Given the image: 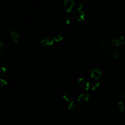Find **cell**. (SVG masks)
I'll return each mask as SVG.
<instances>
[{
	"label": "cell",
	"instance_id": "obj_1",
	"mask_svg": "<svg viewBox=\"0 0 125 125\" xmlns=\"http://www.w3.org/2000/svg\"><path fill=\"white\" fill-rule=\"evenodd\" d=\"M83 4L81 3L74 12V16L78 21H82L84 19L85 14L83 9Z\"/></svg>",
	"mask_w": 125,
	"mask_h": 125
},
{
	"label": "cell",
	"instance_id": "obj_2",
	"mask_svg": "<svg viewBox=\"0 0 125 125\" xmlns=\"http://www.w3.org/2000/svg\"><path fill=\"white\" fill-rule=\"evenodd\" d=\"M111 43L113 46L120 47L124 43V37L121 35H116L111 41Z\"/></svg>",
	"mask_w": 125,
	"mask_h": 125
},
{
	"label": "cell",
	"instance_id": "obj_3",
	"mask_svg": "<svg viewBox=\"0 0 125 125\" xmlns=\"http://www.w3.org/2000/svg\"><path fill=\"white\" fill-rule=\"evenodd\" d=\"M78 86L80 89L83 91H87L89 88V83L85 79L81 78L78 80Z\"/></svg>",
	"mask_w": 125,
	"mask_h": 125
},
{
	"label": "cell",
	"instance_id": "obj_4",
	"mask_svg": "<svg viewBox=\"0 0 125 125\" xmlns=\"http://www.w3.org/2000/svg\"><path fill=\"white\" fill-rule=\"evenodd\" d=\"M111 44V41L109 39H105L99 43V49L101 51H104L110 47Z\"/></svg>",
	"mask_w": 125,
	"mask_h": 125
},
{
	"label": "cell",
	"instance_id": "obj_5",
	"mask_svg": "<svg viewBox=\"0 0 125 125\" xmlns=\"http://www.w3.org/2000/svg\"><path fill=\"white\" fill-rule=\"evenodd\" d=\"M111 54L116 59H119L121 56V50L120 47L113 46L111 48Z\"/></svg>",
	"mask_w": 125,
	"mask_h": 125
},
{
	"label": "cell",
	"instance_id": "obj_6",
	"mask_svg": "<svg viewBox=\"0 0 125 125\" xmlns=\"http://www.w3.org/2000/svg\"><path fill=\"white\" fill-rule=\"evenodd\" d=\"M70 104L68 105V109L72 112H75L78 111L80 109V105L79 103L75 100H73L70 102Z\"/></svg>",
	"mask_w": 125,
	"mask_h": 125
},
{
	"label": "cell",
	"instance_id": "obj_7",
	"mask_svg": "<svg viewBox=\"0 0 125 125\" xmlns=\"http://www.w3.org/2000/svg\"><path fill=\"white\" fill-rule=\"evenodd\" d=\"M74 2L73 0H65L64 2V8L66 12H70L73 8Z\"/></svg>",
	"mask_w": 125,
	"mask_h": 125
},
{
	"label": "cell",
	"instance_id": "obj_8",
	"mask_svg": "<svg viewBox=\"0 0 125 125\" xmlns=\"http://www.w3.org/2000/svg\"><path fill=\"white\" fill-rule=\"evenodd\" d=\"M102 71L99 69H93L91 72L90 74V77L92 78L97 79V80H100L101 78L102 77Z\"/></svg>",
	"mask_w": 125,
	"mask_h": 125
},
{
	"label": "cell",
	"instance_id": "obj_9",
	"mask_svg": "<svg viewBox=\"0 0 125 125\" xmlns=\"http://www.w3.org/2000/svg\"><path fill=\"white\" fill-rule=\"evenodd\" d=\"M54 43V40L50 38H46L42 39L41 41V44L44 46H50Z\"/></svg>",
	"mask_w": 125,
	"mask_h": 125
},
{
	"label": "cell",
	"instance_id": "obj_10",
	"mask_svg": "<svg viewBox=\"0 0 125 125\" xmlns=\"http://www.w3.org/2000/svg\"><path fill=\"white\" fill-rule=\"evenodd\" d=\"M89 99V95L86 93H82L78 96V101L81 103H85Z\"/></svg>",
	"mask_w": 125,
	"mask_h": 125
},
{
	"label": "cell",
	"instance_id": "obj_11",
	"mask_svg": "<svg viewBox=\"0 0 125 125\" xmlns=\"http://www.w3.org/2000/svg\"><path fill=\"white\" fill-rule=\"evenodd\" d=\"M19 36L18 33L15 31H13L10 32V40L13 42H18V37Z\"/></svg>",
	"mask_w": 125,
	"mask_h": 125
},
{
	"label": "cell",
	"instance_id": "obj_12",
	"mask_svg": "<svg viewBox=\"0 0 125 125\" xmlns=\"http://www.w3.org/2000/svg\"><path fill=\"white\" fill-rule=\"evenodd\" d=\"M63 98L67 102H71L74 99V97L72 94L69 93H66L63 95Z\"/></svg>",
	"mask_w": 125,
	"mask_h": 125
},
{
	"label": "cell",
	"instance_id": "obj_13",
	"mask_svg": "<svg viewBox=\"0 0 125 125\" xmlns=\"http://www.w3.org/2000/svg\"><path fill=\"white\" fill-rule=\"evenodd\" d=\"M65 21L67 24H71L73 21V18L70 14H67L65 18Z\"/></svg>",
	"mask_w": 125,
	"mask_h": 125
},
{
	"label": "cell",
	"instance_id": "obj_14",
	"mask_svg": "<svg viewBox=\"0 0 125 125\" xmlns=\"http://www.w3.org/2000/svg\"><path fill=\"white\" fill-rule=\"evenodd\" d=\"M101 87V83H97L94 84L92 88V91H97Z\"/></svg>",
	"mask_w": 125,
	"mask_h": 125
},
{
	"label": "cell",
	"instance_id": "obj_15",
	"mask_svg": "<svg viewBox=\"0 0 125 125\" xmlns=\"http://www.w3.org/2000/svg\"><path fill=\"white\" fill-rule=\"evenodd\" d=\"M54 40L56 42H60L63 40V37L60 35H58L55 36L54 38Z\"/></svg>",
	"mask_w": 125,
	"mask_h": 125
},
{
	"label": "cell",
	"instance_id": "obj_16",
	"mask_svg": "<svg viewBox=\"0 0 125 125\" xmlns=\"http://www.w3.org/2000/svg\"><path fill=\"white\" fill-rule=\"evenodd\" d=\"M6 68L5 67H0V76H4L6 73Z\"/></svg>",
	"mask_w": 125,
	"mask_h": 125
},
{
	"label": "cell",
	"instance_id": "obj_17",
	"mask_svg": "<svg viewBox=\"0 0 125 125\" xmlns=\"http://www.w3.org/2000/svg\"><path fill=\"white\" fill-rule=\"evenodd\" d=\"M8 85V83L6 81L3 79H0V86H5Z\"/></svg>",
	"mask_w": 125,
	"mask_h": 125
},
{
	"label": "cell",
	"instance_id": "obj_18",
	"mask_svg": "<svg viewBox=\"0 0 125 125\" xmlns=\"http://www.w3.org/2000/svg\"><path fill=\"white\" fill-rule=\"evenodd\" d=\"M118 107H119L120 110L121 112L123 111V110L124 109V103L123 101H120V102L118 104Z\"/></svg>",
	"mask_w": 125,
	"mask_h": 125
},
{
	"label": "cell",
	"instance_id": "obj_19",
	"mask_svg": "<svg viewBox=\"0 0 125 125\" xmlns=\"http://www.w3.org/2000/svg\"><path fill=\"white\" fill-rule=\"evenodd\" d=\"M100 80L101 81V83H103V84H106L108 83V80H107V79L106 78L102 76V77L101 78Z\"/></svg>",
	"mask_w": 125,
	"mask_h": 125
},
{
	"label": "cell",
	"instance_id": "obj_20",
	"mask_svg": "<svg viewBox=\"0 0 125 125\" xmlns=\"http://www.w3.org/2000/svg\"><path fill=\"white\" fill-rule=\"evenodd\" d=\"M120 98L123 100L125 101V93L124 92H122L120 94Z\"/></svg>",
	"mask_w": 125,
	"mask_h": 125
},
{
	"label": "cell",
	"instance_id": "obj_21",
	"mask_svg": "<svg viewBox=\"0 0 125 125\" xmlns=\"http://www.w3.org/2000/svg\"><path fill=\"white\" fill-rule=\"evenodd\" d=\"M3 43L2 42H0V50L1 49H2V47H3Z\"/></svg>",
	"mask_w": 125,
	"mask_h": 125
}]
</instances>
